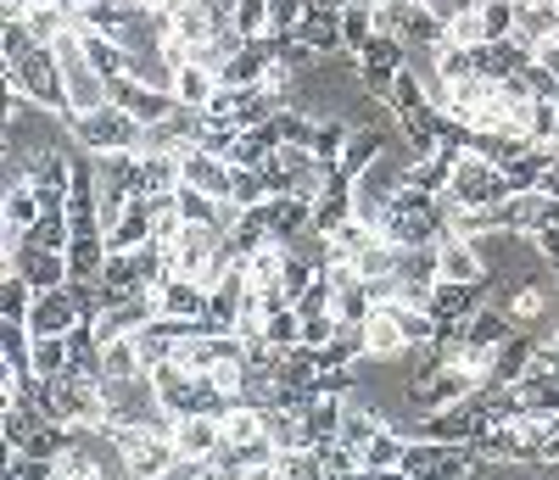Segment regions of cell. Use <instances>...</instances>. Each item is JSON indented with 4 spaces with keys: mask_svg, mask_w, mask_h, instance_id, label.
<instances>
[{
    "mask_svg": "<svg viewBox=\"0 0 559 480\" xmlns=\"http://www.w3.org/2000/svg\"><path fill=\"white\" fill-rule=\"evenodd\" d=\"M23 28H28L34 45H57L62 34H73V7L68 0H34L23 12Z\"/></svg>",
    "mask_w": 559,
    "mask_h": 480,
    "instance_id": "16",
    "label": "cell"
},
{
    "mask_svg": "<svg viewBox=\"0 0 559 480\" xmlns=\"http://www.w3.org/2000/svg\"><path fill=\"white\" fill-rule=\"evenodd\" d=\"M280 475L286 480H324V453L319 447H297V453H280Z\"/></svg>",
    "mask_w": 559,
    "mask_h": 480,
    "instance_id": "27",
    "label": "cell"
},
{
    "mask_svg": "<svg viewBox=\"0 0 559 480\" xmlns=\"http://www.w3.org/2000/svg\"><path fill=\"white\" fill-rule=\"evenodd\" d=\"M174 157H179V184L202 190V196H213V202L236 196V168H229L224 157H213V152H202V146H179Z\"/></svg>",
    "mask_w": 559,
    "mask_h": 480,
    "instance_id": "5",
    "label": "cell"
},
{
    "mask_svg": "<svg viewBox=\"0 0 559 480\" xmlns=\"http://www.w3.org/2000/svg\"><path fill=\"white\" fill-rule=\"evenodd\" d=\"M0 308H7V324H28L34 285H28L23 274H7V285H0Z\"/></svg>",
    "mask_w": 559,
    "mask_h": 480,
    "instance_id": "26",
    "label": "cell"
},
{
    "mask_svg": "<svg viewBox=\"0 0 559 480\" xmlns=\"http://www.w3.org/2000/svg\"><path fill=\"white\" fill-rule=\"evenodd\" d=\"M437 274H442V285H481L487 279V257H481L476 240L442 235L437 240Z\"/></svg>",
    "mask_w": 559,
    "mask_h": 480,
    "instance_id": "9",
    "label": "cell"
},
{
    "mask_svg": "<svg viewBox=\"0 0 559 480\" xmlns=\"http://www.w3.org/2000/svg\"><path fill=\"white\" fill-rule=\"evenodd\" d=\"M73 369V335H34V380H57Z\"/></svg>",
    "mask_w": 559,
    "mask_h": 480,
    "instance_id": "21",
    "label": "cell"
},
{
    "mask_svg": "<svg viewBox=\"0 0 559 480\" xmlns=\"http://www.w3.org/2000/svg\"><path fill=\"white\" fill-rule=\"evenodd\" d=\"M45 218V196H39V184H7V196H0V224H7V252L17 247V240L34 235V224Z\"/></svg>",
    "mask_w": 559,
    "mask_h": 480,
    "instance_id": "10",
    "label": "cell"
},
{
    "mask_svg": "<svg viewBox=\"0 0 559 480\" xmlns=\"http://www.w3.org/2000/svg\"><path fill=\"white\" fill-rule=\"evenodd\" d=\"M369 480H414L408 469H381V475H369Z\"/></svg>",
    "mask_w": 559,
    "mask_h": 480,
    "instance_id": "29",
    "label": "cell"
},
{
    "mask_svg": "<svg viewBox=\"0 0 559 480\" xmlns=\"http://www.w3.org/2000/svg\"><path fill=\"white\" fill-rule=\"evenodd\" d=\"M129 7H140V12H152V0H129Z\"/></svg>",
    "mask_w": 559,
    "mask_h": 480,
    "instance_id": "31",
    "label": "cell"
},
{
    "mask_svg": "<svg viewBox=\"0 0 559 480\" xmlns=\"http://www.w3.org/2000/svg\"><path fill=\"white\" fill-rule=\"evenodd\" d=\"M7 274H23L34 291H62V285H73V268H68V252H51V247H34V240H23V247L7 252Z\"/></svg>",
    "mask_w": 559,
    "mask_h": 480,
    "instance_id": "4",
    "label": "cell"
},
{
    "mask_svg": "<svg viewBox=\"0 0 559 480\" xmlns=\"http://www.w3.org/2000/svg\"><path fill=\"white\" fill-rule=\"evenodd\" d=\"M403 453H408V436H403V430H392V424H386L381 436L369 442V447H364L358 458H364V469H369V475H381V469H403Z\"/></svg>",
    "mask_w": 559,
    "mask_h": 480,
    "instance_id": "24",
    "label": "cell"
},
{
    "mask_svg": "<svg viewBox=\"0 0 559 480\" xmlns=\"http://www.w3.org/2000/svg\"><path fill=\"white\" fill-rule=\"evenodd\" d=\"M492 7H526V0H492Z\"/></svg>",
    "mask_w": 559,
    "mask_h": 480,
    "instance_id": "30",
    "label": "cell"
},
{
    "mask_svg": "<svg viewBox=\"0 0 559 480\" xmlns=\"http://www.w3.org/2000/svg\"><path fill=\"white\" fill-rule=\"evenodd\" d=\"M347 140H353V123H347V118H319L313 134H308V152H313L319 163H336V157L347 152Z\"/></svg>",
    "mask_w": 559,
    "mask_h": 480,
    "instance_id": "23",
    "label": "cell"
},
{
    "mask_svg": "<svg viewBox=\"0 0 559 480\" xmlns=\"http://www.w3.org/2000/svg\"><path fill=\"white\" fill-rule=\"evenodd\" d=\"M213 95H218V73H207L202 62H185V68L174 73V101H179V107L207 112V107H213Z\"/></svg>",
    "mask_w": 559,
    "mask_h": 480,
    "instance_id": "18",
    "label": "cell"
},
{
    "mask_svg": "<svg viewBox=\"0 0 559 480\" xmlns=\"http://www.w3.org/2000/svg\"><path fill=\"white\" fill-rule=\"evenodd\" d=\"M397 352H408L397 302H376V308H369V319H364V358H397Z\"/></svg>",
    "mask_w": 559,
    "mask_h": 480,
    "instance_id": "13",
    "label": "cell"
},
{
    "mask_svg": "<svg viewBox=\"0 0 559 480\" xmlns=\"http://www.w3.org/2000/svg\"><path fill=\"white\" fill-rule=\"evenodd\" d=\"M236 28H241L252 45L274 39V12H269V0H236Z\"/></svg>",
    "mask_w": 559,
    "mask_h": 480,
    "instance_id": "25",
    "label": "cell"
},
{
    "mask_svg": "<svg viewBox=\"0 0 559 480\" xmlns=\"http://www.w3.org/2000/svg\"><path fill=\"white\" fill-rule=\"evenodd\" d=\"M157 313L163 319H185V324H207V285H197V279H185V274H168L163 285H157Z\"/></svg>",
    "mask_w": 559,
    "mask_h": 480,
    "instance_id": "11",
    "label": "cell"
},
{
    "mask_svg": "<svg viewBox=\"0 0 559 480\" xmlns=\"http://www.w3.org/2000/svg\"><path fill=\"white\" fill-rule=\"evenodd\" d=\"M403 469H408L414 480H476V453L459 447V442L419 436V442H408Z\"/></svg>",
    "mask_w": 559,
    "mask_h": 480,
    "instance_id": "3",
    "label": "cell"
},
{
    "mask_svg": "<svg viewBox=\"0 0 559 480\" xmlns=\"http://www.w3.org/2000/svg\"><path fill=\"white\" fill-rule=\"evenodd\" d=\"M509 335H521V324L509 319L503 308H481L471 324H464V341H471V347H481V352H498V347L509 341Z\"/></svg>",
    "mask_w": 559,
    "mask_h": 480,
    "instance_id": "19",
    "label": "cell"
},
{
    "mask_svg": "<svg viewBox=\"0 0 559 480\" xmlns=\"http://www.w3.org/2000/svg\"><path fill=\"white\" fill-rule=\"evenodd\" d=\"M174 202H179L185 224H213V213H218V202L202 196V190H191V184H179V190H174Z\"/></svg>",
    "mask_w": 559,
    "mask_h": 480,
    "instance_id": "28",
    "label": "cell"
},
{
    "mask_svg": "<svg viewBox=\"0 0 559 480\" xmlns=\"http://www.w3.org/2000/svg\"><path fill=\"white\" fill-rule=\"evenodd\" d=\"M174 453L213 464L224 453V413H179L174 419Z\"/></svg>",
    "mask_w": 559,
    "mask_h": 480,
    "instance_id": "7",
    "label": "cell"
},
{
    "mask_svg": "<svg viewBox=\"0 0 559 480\" xmlns=\"http://www.w3.org/2000/svg\"><path fill=\"white\" fill-rule=\"evenodd\" d=\"M62 123L73 129V140H79L90 157H102V152H140V146H146V129H140L123 107H102V112H90V118H62Z\"/></svg>",
    "mask_w": 559,
    "mask_h": 480,
    "instance_id": "2",
    "label": "cell"
},
{
    "mask_svg": "<svg viewBox=\"0 0 559 480\" xmlns=\"http://www.w3.org/2000/svg\"><path fill=\"white\" fill-rule=\"evenodd\" d=\"M442 196H448V207H459V213H492V207H509V173L492 163V157H481L476 146H464L459 157H453V168H448V184H442Z\"/></svg>",
    "mask_w": 559,
    "mask_h": 480,
    "instance_id": "1",
    "label": "cell"
},
{
    "mask_svg": "<svg viewBox=\"0 0 559 480\" xmlns=\"http://www.w3.org/2000/svg\"><path fill=\"white\" fill-rule=\"evenodd\" d=\"M247 297H252V279H247V268L236 263V268H229L213 291H207V329H229V335H236V319H241Z\"/></svg>",
    "mask_w": 559,
    "mask_h": 480,
    "instance_id": "12",
    "label": "cell"
},
{
    "mask_svg": "<svg viewBox=\"0 0 559 480\" xmlns=\"http://www.w3.org/2000/svg\"><path fill=\"white\" fill-rule=\"evenodd\" d=\"M112 107H123V112H129L140 129H157V123H168V118L179 112L174 95L146 89V84H134V79H112Z\"/></svg>",
    "mask_w": 559,
    "mask_h": 480,
    "instance_id": "8",
    "label": "cell"
},
{
    "mask_svg": "<svg viewBox=\"0 0 559 480\" xmlns=\"http://www.w3.org/2000/svg\"><path fill=\"white\" fill-rule=\"evenodd\" d=\"M386 146H392V134L386 129H376V123H364V129H353V140H347V152L336 157V168H342V179H358V173H369L381 157H386Z\"/></svg>",
    "mask_w": 559,
    "mask_h": 480,
    "instance_id": "14",
    "label": "cell"
},
{
    "mask_svg": "<svg viewBox=\"0 0 559 480\" xmlns=\"http://www.w3.org/2000/svg\"><path fill=\"white\" fill-rule=\"evenodd\" d=\"M79 324H84V302L73 285H62V291H34L28 335H73Z\"/></svg>",
    "mask_w": 559,
    "mask_h": 480,
    "instance_id": "6",
    "label": "cell"
},
{
    "mask_svg": "<svg viewBox=\"0 0 559 480\" xmlns=\"http://www.w3.org/2000/svg\"><path fill=\"white\" fill-rule=\"evenodd\" d=\"M146 363L134 352V335H118V341H102V386L107 380H140Z\"/></svg>",
    "mask_w": 559,
    "mask_h": 480,
    "instance_id": "22",
    "label": "cell"
},
{
    "mask_svg": "<svg viewBox=\"0 0 559 480\" xmlns=\"http://www.w3.org/2000/svg\"><path fill=\"white\" fill-rule=\"evenodd\" d=\"M152 240V196H134L129 202V213L107 229V252L112 257H129V252H140Z\"/></svg>",
    "mask_w": 559,
    "mask_h": 480,
    "instance_id": "15",
    "label": "cell"
},
{
    "mask_svg": "<svg viewBox=\"0 0 559 480\" xmlns=\"http://www.w3.org/2000/svg\"><path fill=\"white\" fill-rule=\"evenodd\" d=\"M174 190H179V157L140 152V196H174Z\"/></svg>",
    "mask_w": 559,
    "mask_h": 480,
    "instance_id": "20",
    "label": "cell"
},
{
    "mask_svg": "<svg viewBox=\"0 0 559 480\" xmlns=\"http://www.w3.org/2000/svg\"><path fill=\"white\" fill-rule=\"evenodd\" d=\"M515 39H526L532 51L548 39H559V0H526L515 12Z\"/></svg>",
    "mask_w": 559,
    "mask_h": 480,
    "instance_id": "17",
    "label": "cell"
}]
</instances>
